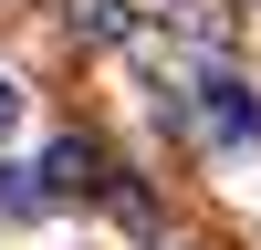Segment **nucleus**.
<instances>
[{
    "mask_svg": "<svg viewBox=\"0 0 261 250\" xmlns=\"http://www.w3.org/2000/svg\"><path fill=\"white\" fill-rule=\"evenodd\" d=\"M0 208L11 219H42V167H0Z\"/></svg>",
    "mask_w": 261,
    "mask_h": 250,
    "instance_id": "nucleus-1",
    "label": "nucleus"
},
{
    "mask_svg": "<svg viewBox=\"0 0 261 250\" xmlns=\"http://www.w3.org/2000/svg\"><path fill=\"white\" fill-rule=\"evenodd\" d=\"M84 177H94L84 146H53V157H42V198H53V188H84Z\"/></svg>",
    "mask_w": 261,
    "mask_h": 250,
    "instance_id": "nucleus-2",
    "label": "nucleus"
},
{
    "mask_svg": "<svg viewBox=\"0 0 261 250\" xmlns=\"http://www.w3.org/2000/svg\"><path fill=\"white\" fill-rule=\"evenodd\" d=\"M209 125H220V136H241V125H261V115H251L241 94H230V83H209Z\"/></svg>",
    "mask_w": 261,
    "mask_h": 250,
    "instance_id": "nucleus-3",
    "label": "nucleus"
},
{
    "mask_svg": "<svg viewBox=\"0 0 261 250\" xmlns=\"http://www.w3.org/2000/svg\"><path fill=\"white\" fill-rule=\"evenodd\" d=\"M11 125H21V83L0 73V136H11Z\"/></svg>",
    "mask_w": 261,
    "mask_h": 250,
    "instance_id": "nucleus-4",
    "label": "nucleus"
}]
</instances>
